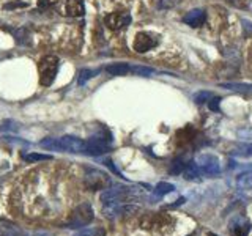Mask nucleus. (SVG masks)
<instances>
[{"label":"nucleus","mask_w":252,"mask_h":236,"mask_svg":"<svg viewBox=\"0 0 252 236\" xmlns=\"http://www.w3.org/2000/svg\"><path fill=\"white\" fill-rule=\"evenodd\" d=\"M39 145L46 149H54V151H66V153H84L85 151V140L77 139L73 136L63 137H47L39 142Z\"/></svg>","instance_id":"obj_1"},{"label":"nucleus","mask_w":252,"mask_h":236,"mask_svg":"<svg viewBox=\"0 0 252 236\" xmlns=\"http://www.w3.org/2000/svg\"><path fill=\"white\" fill-rule=\"evenodd\" d=\"M144 194L137 186H115L107 187L101 195L102 203H132Z\"/></svg>","instance_id":"obj_2"},{"label":"nucleus","mask_w":252,"mask_h":236,"mask_svg":"<svg viewBox=\"0 0 252 236\" xmlns=\"http://www.w3.org/2000/svg\"><path fill=\"white\" fill-rule=\"evenodd\" d=\"M60 66L59 57L55 55H46L38 63V74H39V84L43 87H49L52 85L55 76H57V71Z\"/></svg>","instance_id":"obj_3"},{"label":"nucleus","mask_w":252,"mask_h":236,"mask_svg":"<svg viewBox=\"0 0 252 236\" xmlns=\"http://www.w3.org/2000/svg\"><path fill=\"white\" fill-rule=\"evenodd\" d=\"M94 217V212L90 203H81L71 212V217L66 222V228H79L89 225Z\"/></svg>","instance_id":"obj_4"},{"label":"nucleus","mask_w":252,"mask_h":236,"mask_svg":"<svg viewBox=\"0 0 252 236\" xmlns=\"http://www.w3.org/2000/svg\"><path fill=\"white\" fill-rule=\"evenodd\" d=\"M84 183L90 191H99V189H107L110 186V178L102 170L87 169V173L84 175Z\"/></svg>","instance_id":"obj_5"},{"label":"nucleus","mask_w":252,"mask_h":236,"mask_svg":"<svg viewBox=\"0 0 252 236\" xmlns=\"http://www.w3.org/2000/svg\"><path fill=\"white\" fill-rule=\"evenodd\" d=\"M159 39L158 36H155L153 33H148V31H139L134 38V43H132V49L139 52V54H145L148 51H152L153 47L158 46Z\"/></svg>","instance_id":"obj_6"},{"label":"nucleus","mask_w":252,"mask_h":236,"mask_svg":"<svg viewBox=\"0 0 252 236\" xmlns=\"http://www.w3.org/2000/svg\"><path fill=\"white\" fill-rule=\"evenodd\" d=\"M252 230L251 220L243 214H235L228 220V232L232 236H249Z\"/></svg>","instance_id":"obj_7"},{"label":"nucleus","mask_w":252,"mask_h":236,"mask_svg":"<svg viewBox=\"0 0 252 236\" xmlns=\"http://www.w3.org/2000/svg\"><path fill=\"white\" fill-rule=\"evenodd\" d=\"M134 211H137V206L132 203H104V208H102V212L109 219L132 214Z\"/></svg>","instance_id":"obj_8"},{"label":"nucleus","mask_w":252,"mask_h":236,"mask_svg":"<svg viewBox=\"0 0 252 236\" xmlns=\"http://www.w3.org/2000/svg\"><path fill=\"white\" fill-rule=\"evenodd\" d=\"M109 142L110 139H104L102 136L90 137L89 140H85V151L84 154L89 156H101L109 151Z\"/></svg>","instance_id":"obj_9"},{"label":"nucleus","mask_w":252,"mask_h":236,"mask_svg":"<svg viewBox=\"0 0 252 236\" xmlns=\"http://www.w3.org/2000/svg\"><path fill=\"white\" fill-rule=\"evenodd\" d=\"M195 164L199 165L203 173H207L210 177H216L220 173V164L215 154H200L197 157Z\"/></svg>","instance_id":"obj_10"},{"label":"nucleus","mask_w":252,"mask_h":236,"mask_svg":"<svg viewBox=\"0 0 252 236\" xmlns=\"http://www.w3.org/2000/svg\"><path fill=\"white\" fill-rule=\"evenodd\" d=\"M106 26L110 30H122L131 24V14L129 13H110L106 16Z\"/></svg>","instance_id":"obj_11"},{"label":"nucleus","mask_w":252,"mask_h":236,"mask_svg":"<svg viewBox=\"0 0 252 236\" xmlns=\"http://www.w3.org/2000/svg\"><path fill=\"white\" fill-rule=\"evenodd\" d=\"M183 21L191 27H200L205 24V21H207V14H205V11L200 10V8H195V10L188 11L183 16Z\"/></svg>","instance_id":"obj_12"},{"label":"nucleus","mask_w":252,"mask_h":236,"mask_svg":"<svg viewBox=\"0 0 252 236\" xmlns=\"http://www.w3.org/2000/svg\"><path fill=\"white\" fill-rule=\"evenodd\" d=\"M65 14L69 18H82L85 14V5L82 0H66Z\"/></svg>","instance_id":"obj_13"},{"label":"nucleus","mask_w":252,"mask_h":236,"mask_svg":"<svg viewBox=\"0 0 252 236\" xmlns=\"http://www.w3.org/2000/svg\"><path fill=\"white\" fill-rule=\"evenodd\" d=\"M0 236H29V235L13 224L0 222Z\"/></svg>","instance_id":"obj_14"},{"label":"nucleus","mask_w":252,"mask_h":236,"mask_svg":"<svg viewBox=\"0 0 252 236\" xmlns=\"http://www.w3.org/2000/svg\"><path fill=\"white\" fill-rule=\"evenodd\" d=\"M200 167L195 162H189L185 165L183 175L188 181H200Z\"/></svg>","instance_id":"obj_15"},{"label":"nucleus","mask_w":252,"mask_h":236,"mask_svg":"<svg viewBox=\"0 0 252 236\" xmlns=\"http://www.w3.org/2000/svg\"><path fill=\"white\" fill-rule=\"evenodd\" d=\"M236 186H238V189H241V191H251L252 189V170L240 173L238 178H236Z\"/></svg>","instance_id":"obj_16"},{"label":"nucleus","mask_w":252,"mask_h":236,"mask_svg":"<svg viewBox=\"0 0 252 236\" xmlns=\"http://www.w3.org/2000/svg\"><path fill=\"white\" fill-rule=\"evenodd\" d=\"M131 66L128 63H112V65L106 66V73H109L110 76H125L129 73Z\"/></svg>","instance_id":"obj_17"},{"label":"nucleus","mask_w":252,"mask_h":236,"mask_svg":"<svg viewBox=\"0 0 252 236\" xmlns=\"http://www.w3.org/2000/svg\"><path fill=\"white\" fill-rule=\"evenodd\" d=\"M73 236H106V230L102 227H89L76 232Z\"/></svg>","instance_id":"obj_18"},{"label":"nucleus","mask_w":252,"mask_h":236,"mask_svg":"<svg viewBox=\"0 0 252 236\" xmlns=\"http://www.w3.org/2000/svg\"><path fill=\"white\" fill-rule=\"evenodd\" d=\"M98 74V69H89V68H84L79 71V76H77V85H85L87 82L90 81L92 77H94Z\"/></svg>","instance_id":"obj_19"},{"label":"nucleus","mask_w":252,"mask_h":236,"mask_svg":"<svg viewBox=\"0 0 252 236\" xmlns=\"http://www.w3.org/2000/svg\"><path fill=\"white\" fill-rule=\"evenodd\" d=\"M222 88L233 90V91H252V84H238V82H224L219 84Z\"/></svg>","instance_id":"obj_20"},{"label":"nucleus","mask_w":252,"mask_h":236,"mask_svg":"<svg viewBox=\"0 0 252 236\" xmlns=\"http://www.w3.org/2000/svg\"><path fill=\"white\" fill-rule=\"evenodd\" d=\"M175 191V186L173 184H170V183H158L156 184V187H155V195L156 197H162V195H165V194H170V192H173Z\"/></svg>","instance_id":"obj_21"},{"label":"nucleus","mask_w":252,"mask_h":236,"mask_svg":"<svg viewBox=\"0 0 252 236\" xmlns=\"http://www.w3.org/2000/svg\"><path fill=\"white\" fill-rule=\"evenodd\" d=\"M22 159L26 162H36V161H51L52 156L49 154H41V153H29L22 154Z\"/></svg>","instance_id":"obj_22"},{"label":"nucleus","mask_w":252,"mask_h":236,"mask_svg":"<svg viewBox=\"0 0 252 236\" xmlns=\"http://www.w3.org/2000/svg\"><path fill=\"white\" fill-rule=\"evenodd\" d=\"M129 73L136 74V76H150V74L155 73V69L150 68V66H140V65H137V66H131Z\"/></svg>","instance_id":"obj_23"},{"label":"nucleus","mask_w":252,"mask_h":236,"mask_svg":"<svg viewBox=\"0 0 252 236\" xmlns=\"http://www.w3.org/2000/svg\"><path fill=\"white\" fill-rule=\"evenodd\" d=\"M213 98V93L211 91H205V90H202V91H197L195 94H194V101H195V104H203V102H208L210 99Z\"/></svg>","instance_id":"obj_24"},{"label":"nucleus","mask_w":252,"mask_h":236,"mask_svg":"<svg viewBox=\"0 0 252 236\" xmlns=\"http://www.w3.org/2000/svg\"><path fill=\"white\" fill-rule=\"evenodd\" d=\"M29 30L27 29H18V30H16L14 31V39H16V41H18V43H21V44H26L27 41H29Z\"/></svg>","instance_id":"obj_25"},{"label":"nucleus","mask_w":252,"mask_h":236,"mask_svg":"<svg viewBox=\"0 0 252 236\" xmlns=\"http://www.w3.org/2000/svg\"><path fill=\"white\" fill-rule=\"evenodd\" d=\"M236 136L241 140H252V126H244L236 131Z\"/></svg>","instance_id":"obj_26"},{"label":"nucleus","mask_w":252,"mask_h":236,"mask_svg":"<svg viewBox=\"0 0 252 236\" xmlns=\"http://www.w3.org/2000/svg\"><path fill=\"white\" fill-rule=\"evenodd\" d=\"M183 170H185V164H183V161L180 159V157L172 162V167H170L172 175H180V173H183Z\"/></svg>","instance_id":"obj_27"},{"label":"nucleus","mask_w":252,"mask_h":236,"mask_svg":"<svg viewBox=\"0 0 252 236\" xmlns=\"http://www.w3.org/2000/svg\"><path fill=\"white\" fill-rule=\"evenodd\" d=\"M178 2L180 0H159V2H158V8H159V10H170V8L177 6Z\"/></svg>","instance_id":"obj_28"},{"label":"nucleus","mask_w":252,"mask_h":236,"mask_svg":"<svg viewBox=\"0 0 252 236\" xmlns=\"http://www.w3.org/2000/svg\"><path fill=\"white\" fill-rule=\"evenodd\" d=\"M29 3L27 2H18V0H14V2H8L3 5L5 10H14V8H27Z\"/></svg>","instance_id":"obj_29"},{"label":"nucleus","mask_w":252,"mask_h":236,"mask_svg":"<svg viewBox=\"0 0 252 236\" xmlns=\"http://www.w3.org/2000/svg\"><path fill=\"white\" fill-rule=\"evenodd\" d=\"M235 154L236 156H243V157H252V144L241 147L240 151H236Z\"/></svg>","instance_id":"obj_30"},{"label":"nucleus","mask_w":252,"mask_h":236,"mask_svg":"<svg viewBox=\"0 0 252 236\" xmlns=\"http://www.w3.org/2000/svg\"><path fill=\"white\" fill-rule=\"evenodd\" d=\"M219 102H220V98L213 96V98L208 101V107H210V110H213V112H219Z\"/></svg>","instance_id":"obj_31"},{"label":"nucleus","mask_w":252,"mask_h":236,"mask_svg":"<svg viewBox=\"0 0 252 236\" xmlns=\"http://www.w3.org/2000/svg\"><path fill=\"white\" fill-rule=\"evenodd\" d=\"M241 22H243L244 29H246V30H251V31H252V22H249V21H246V19H243Z\"/></svg>","instance_id":"obj_32"},{"label":"nucleus","mask_w":252,"mask_h":236,"mask_svg":"<svg viewBox=\"0 0 252 236\" xmlns=\"http://www.w3.org/2000/svg\"><path fill=\"white\" fill-rule=\"evenodd\" d=\"M208 236H216L215 233H208Z\"/></svg>","instance_id":"obj_33"}]
</instances>
